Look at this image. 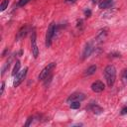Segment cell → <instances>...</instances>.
Wrapping results in <instances>:
<instances>
[{"mask_svg": "<svg viewBox=\"0 0 127 127\" xmlns=\"http://www.w3.org/2000/svg\"><path fill=\"white\" fill-rule=\"evenodd\" d=\"M104 77L106 79L107 85L109 87H112L116 80V68L114 65L109 64L104 68Z\"/></svg>", "mask_w": 127, "mask_h": 127, "instance_id": "cell-1", "label": "cell"}, {"mask_svg": "<svg viewBox=\"0 0 127 127\" xmlns=\"http://www.w3.org/2000/svg\"><path fill=\"white\" fill-rule=\"evenodd\" d=\"M56 33V27H55V24L54 23H51L48 30H47V33H46V47L49 48L52 44V40L54 38V35Z\"/></svg>", "mask_w": 127, "mask_h": 127, "instance_id": "cell-2", "label": "cell"}, {"mask_svg": "<svg viewBox=\"0 0 127 127\" xmlns=\"http://www.w3.org/2000/svg\"><path fill=\"white\" fill-rule=\"evenodd\" d=\"M56 67V63H51V64H49L46 67H44L43 69H42V71L40 72V74H39V79L40 80H44L45 78H47L49 75H50V73L53 71V69Z\"/></svg>", "mask_w": 127, "mask_h": 127, "instance_id": "cell-3", "label": "cell"}, {"mask_svg": "<svg viewBox=\"0 0 127 127\" xmlns=\"http://www.w3.org/2000/svg\"><path fill=\"white\" fill-rule=\"evenodd\" d=\"M27 71H28V67H25L24 69H22L21 71H19L17 74H16V77L14 79V82H13V85L14 87H17L21 84V82L25 79L26 77V74H27Z\"/></svg>", "mask_w": 127, "mask_h": 127, "instance_id": "cell-4", "label": "cell"}, {"mask_svg": "<svg viewBox=\"0 0 127 127\" xmlns=\"http://www.w3.org/2000/svg\"><path fill=\"white\" fill-rule=\"evenodd\" d=\"M31 49H32V53H33L34 58L37 59L38 55H39V49H38L37 42H36V33H35V31H33L32 36H31Z\"/></svg>", "mask_w": 127, "mask_h": 127, "instance_id": "cell-5", "label": "cell"}, {"mask_svg": "<svg viewBox=\"0 0 127 127\" xmlns=\"http://www.w3.org/2000/svg\"><path fill=\"white\" fill-rule=\"evenodd\" d=\"M84 97H85V96H84L83 93H81V92H74V93L70 94V95L67 97L66 102H67V103H70V102H72V101H81V100L84 99Z\"/></svg>", "mask_w": 127, "mask_h": 127, "instance_id": "cell-6", "label": "cell"}, {"mask_svg": "<svg viewBox=\"0 0 127 127\" xmlns=\"http://www.w3.org/2000/svg\"><path fill=\"white\" fill-rule=\"evenodd\" d=\"M93 44L92 43H87L86 45H85V47H84V49H83V51H82V60H85L86 58H88L90 55H91V53L93 52Z\"/></svg>", "mask_w": 127, "mask_h": 127, "instance_id": "cell-7", "label": "cell"}, {"mask_svg": "<svg viewBox=\"0 0 127 127\" xmlns=\"http://www.w3.org/2000/svg\"><path fill=\"white\" fill-rule=\"evenodd\" d=\"M104 87H105L104 83L100 80H96L91 84V89L94 92H101L104 90Z\"/></svg>", "mask_w": 127, "mask_h": 127, "instance_id": "cell-8", "label": "cell"}, {"mask_svg": "<svg viewBox=\"0 0 127 127\" xmlns=\"http://www.w3.org/2000/svg\"><path fill=\"white\" fill-rule=\"evenodd\" d=\"M107 31H108L107 28L101 29V30L98 32L97 36H96V41H97V42H102V41L106 38V36H107Z\"/></svg>", "mask_w": 127, "mask_h": 127, "instance_id": "cell-9", "label": "cell"}, {"mask_svg": "<svg viewBox=\"0 0 127 127\" xmlns=\"http://www.w3.org/2000/svg\"><path fill=\"white\" fill-rule=\"evenodd\" d=\"M113 6V0H102L99 3V8L100 9H108Z\"/></svg>", "mask_w": 127, "mask_h": 127, "instance_id": "cell-10", "label": "cell"}, {"mask_svg": "<svg viewBox=\"0 0 127 127\" xmlns=\"http://www.w3.org/2000/svg\"><path fill=\"white\" fill-rule=\"evenodd\" d=\"M96 65H90L88 68H86L85 70H84V76H88V75H91V74H93L94 72H95V70H96Z\"/></svg>", "mask_w": 127, "mask_h": 127, "instance_id": "cell-11", "label": "cell"}, {"mask_svg": "<svg viewBox=\"0 0 127 127\" xmlns=\"http://www.w3.org/2000/svg\"><path fill=\"white\" fill-rule=\"evenodd\" d=\"M90 109H91V111L93 112V113H95V114H100L103 110H102V108L100 107V106H98L97 104H91L90 105Z\"/></svg>", "mask_w": 127, "mask_h": 127, "instance_id": "cell-12", "label": "cell"}, {"mask_svg": "<svg viewBox=\"0 0 127 127\" xmlns=\"http://www.w3.org/2000/svg\"><path fill=\"white\" fill-rule=\"evenodd\" d=\"M26 33H27V27H26V26H25V27H22V28L19 30V32H18V35H17V39H21V38L25 37Z\"/></svg>", "mask_w": 127, "mask_h": 127, "instance_id": "cell-13", "label": "cell"}, {"mask_svg": "<svg viewBox=\"0 0 127 127\" xmlns=\"http://www.w3.org/2000/svg\"><path fill=\"white\" fill-rule=\"evenodd\" d=\"M20 66H21V63L19 61L16 62L15 65H14V68H13V71H12V75H16L18 72H19V69H20Z\"/></svg>", "mask_w": 127, "mask_h": 127, "instance_id": "cell-14", "label": "cell"}, {"mask_svg": "<svg viewBox=\"0 0 127 127\" xmlns=\"http://www.w3.org/2000/svg\"><path fill=\"white\" fill-rule=\"evenodd\" d=\"M8 4H9V0H3L1 5H0V11L3 12L7 7H8Z\"/></svg>", "mask_w": 127, "mask_h": 127, "instance_id": "cell-15", "label": "cell"}, {"mask_svg": "<svg viewBox=\"0 0 127 127\" xmlns=\"http://www.w3.org/2000/svg\"><path fill=\"white\" fill-rule=\"evenodd\" d=\"M79 102H80V101H72V102H70L69 107H70L71 109H77V108L80 107V103H79Z\"/></svg>", "mask_w": 127, "mask_h": 127, "instance_id": "cell-16", "label": "cell"}, {"mask_svg": "<svg viewBox=\"0 0 127 127\" xmlns=\"http://www.w3.org/2000/svg\"><path fill=\"white\" fill-rule=\"evenodd\" d=\"M30 1H31V0H19L17 5H18L19 7H23V6H25L27 3H29Z\"/></svg>", "mask_w": 127, "mask_h": 127, "instance_id": "cell-17", "label": "cell"}, {"mask_svg": "<svg viewBox=\"0 0 127 127\" xmlns=\"http://www.w3.org/2000/svg\"><path fill=\"white\" fill-rule=\"evenodd\" d=\"M122 80H123V82L127 83V68L124 69V71L122 73Z\"/></svg>", "mask_w": 127, "mask_h": 127, "instance_id": "cell-18", "label": "cell"}, {"mask_svg": "<svg viewBox=\"0 0 127 127\" xmlns=\"http://www.w3.org/2000/svg\"><path fill=\"white\" fill-rule=\"evenodd\" d=\"M121 114H122V115L127 114V106H125V107H123V108L121 109Z\"/></svg>", "mask_w": 127, "mask_h": 127, "instance_id": "cell-19", "label": "cell"}, {"mask_svg": "<svg viewBox=\"0 0 127 127\" xmlns=\"http://www.w3.org/2000/svg\"><path fill=\"white\" fill-rule=\"evenodd\" d=\"M84 15H85L86 17H89V16L91 15V11H90L89 9H87V10H85V11H84Z\"/></svg>", "mask_w": 127, "mask_h": 127, "instance_id": "cell-20", "label": "cell"}, {"mask_svg": "<svg viewBox=\"0 0 127 127\" xmlns=\"http://www.w3.org/2000/svg\"><path fill=\"white\" fill-rule=\"evenodd\" d=\"M4 87H5V83L2 82V83H1V91H0V94H1V95H2L3 92H4Z\"/></svg>", "mask_w": 127, "mask_h": 127, "instance_id": "cell-21", "label": "cell"}, {"mask_svg": "<svg viewBox=\"0 0 127 127\" xmlns=\"http://www.w3.org/2000/svg\"><path fill=\"white\" fill-rule=\"evenodd\" d=\"M31 121H33V117H29V118H28V121H27V123L25 124V126H29L30 123H31Z\"/></svg>", "mask_w": 127, "mask_h": 127, "instance_id": "cell-22", "label": "cell"}, {"mask_svg": "<svg viewBox=\"0 0 127 127\" xmlns=\"http://www.w3.org/2000/svg\"><path fill=\"white\" fill-rule=\"evenodd\" d=\"M77 0H65V2L66 3H70V4H72V3H74V2H76Z\"/></svg>", "mask_w": 127, "mask_h": 127, "instance_id": "cell-23", "label": "cell"}, {"mask_svg": "<svg viewBox=\"0 0 127 127\" xmlns=\"http://www.w3.org/2000/svg\"><path fill=\"white\" fill-rule=\"evenodd\" d=\"M91 1H92V3H94V4H95V3H98V2H99V0H91Z\"/></svg>", "mask_w": 127, "mask_h": 127, "instance_id": "cell-24", "label": "cell"}]
</instances>
